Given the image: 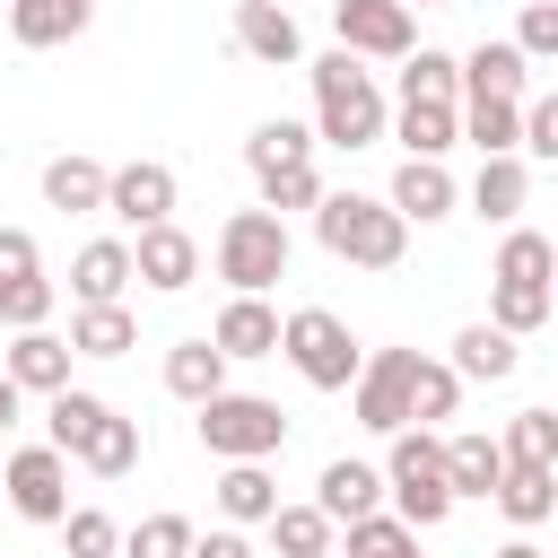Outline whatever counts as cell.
Listing matches in <instances>:
<instances>
[{"label":"cell","mask_w":558,"mask_h":558,"mask_svg":"<svg viewBox=\"0 0 558 558\" xmlns=\"http://www.w3.org/2000/svg\"><path fill=\"white\" fill-rule=\"evenodd\" d=\"M70 462H87L96 480H131V471H140V418H122V410L105 401V418L87 427V445H78Z\"/></svg>","instance_id":"obj_22"},{"label":"cell","mask_w":558,"mask_h":558,"mask_svg":"<svg viewBox=\"0 0 558 558\" xmlns=\"http://www.w3.org/2000/svg\"><path fill=\"white\" fill-rule=\"evenodd\" d=\"M445 366H453L462 384H506V375L523 366V349H514V331H497V323H462Z\"/></svg>","instance_id":"obj_19"},{"label":"cell","mask_w":558,"mask_h":558,"mask_svg":"<svg viewBox=\"0 0 558 558\" xmlns=\"http://www.w3.org/2000/svg\"><path fill=\"white\" fill-rule=\"evenodd\" d=\"M488 558H549V549H541V541L523 532V541H506V549H488Z\"/></svg>","instance_id":"obj_48"},{"label":"cell","mask_w":558,"mask_h":558,"mask_svg":"<svg viewBox=\"0 0 558 558\" xmlns=\"http://www.w3.org/2000/svg\"><path fill=\"white\" fill-rule=\"evenodd\" d=\"M253 183H262V209H279V218L323 201V174H314V157H296V166H262Z\"/></svg>","instance_id":"obj_37"},{"label":"cell","mask_w":558,"mask_h":558,"mask_svg":"<svg viewBox=\"0 0 558 558\" xmlns=\"http://www.w3.org/2000/svg\"><path fill=\"white\" fill-rule=\"evenodd\" d=\"M314 506H323L331 523H357V514H375V506H384V471H375V462H357V453H331V462H323V480H314Z\"/></svg>","instance_id":"obj_13"},{"label":"cell","mask_w":558,"mask_h":558,"mask_svg":"<svg viewBox=\"0 0 558 558\" xmlns=\"http://www.w3.org/2000/svg\"><path fill=\"white\" fill-rule=\"evenodd\" d=\"M410 375H418V349H366V357H357V375H349L357 427H375V436L410 427Z\"/></svg>","instance_id":"obj_7"},{"label":"cell","mask_w":558,"mask_h":558,"mask_svg":"<svg viewBox=\"0 0 558 558\" xmlns=\"http://www.w3.org/2000/svg\"><path fill=\"white\" fill-rule=\"evenodd\" d=\"M331 35H340V52H357V61H401V52L418 44V26H410L401 0H331Z\"/></svg>","instance_id":"obj_9"},{"label":"cell","mask_w":558,"mask_h":558,"mask_svg":"<svg viewBox=\"0 0 558 558\" xmlns=\"http://www.w3.org/2000/svg\"><path fill=\"white\" fill-rule=\"evenodd\" d=\"M235 52L262 61V70H296L305 61V35H296L288 0H235Z\"/></svg>","instance_id":"obj_12"},{"label":"cell","mask_w":558,"mask_h":558,"mask_svg":"<svg viewBox=\"0 0 558 558\" xmlns=\"http://www.w3.org/2000/svg\"><path fill=\"white\" fill-rule=\"evenodd\" d=\"M384 122H392V140H401L410 157H445V148L462 140V113H453V105H427V96H410V105L384 113Z\"/></svg>","instance_id":"obj_24"},{"label":"cell","mask_w":558,"mask_h":558,"mask_svg":"<svg viewBox=\"0 0 558 558\" xmlns=\"http://www.w3.org/2000/svg\"><path fill=\"white\" fill-rule=\"evenodd\" d=\"M488 497L506 506V523H523V532H541V523L558 514V471H549V462H506Z\"/></svg>","instance_id":"obj_20"},{"label":"cell","mask_w":558,"mask_h":558,"mask_svg":"<svg viewBox=\"0 0 558 558\" xmlns=\"http://www.w3.org/2000/svg\"><path fill=\"white\" fill-rule=\"evenodd\" d=\"M183 549H192V523H183V514H148V523L122 541V558H183Z\"/></svg>","instance_id":"obj_43"},{"label":"cell","mask_w":558,"mask_h":558,"mask_svg":"<svg viewBox=\"0 0 558 558\" xmlns=\"http://www.w3.org/2000/svg\"><path fill=\"white\" fill-rule=\"evenodd\" d=\"M514 157H558V96H523L514 105Z\"/></svg>","instance_id":"obj_41"},{"label":"cell","mask_w":558,"mask_h":558,"mask_svg":"<svg viewBox=\"0 0 558 558\" xmlns=\"http://www.w3.org/2000/svg\"><path fill=\"white\" fill-rule=\"evenodd\" d=\"M131 279H140V288H157V296H183V288L201 279V244H192L174 218L131 227Z\"/></svg>","instance_id":"obj_10"},{"label":"cell","mask_w":558,"mask_h":558,"mask_svg":"<svg viewBox=\"0 0 558 558\" xmlns=\"http://www.w3.org/2000/svg\"><path fill=\"white\" fill-rule=\"evenodd\" d=\"M70 357H78V349H70V340H52V331L35 323V331H17V340H9L0 375H9L17 392H61V384H70Z\"/></svg>","instance_id":"obj_15"},{"label":"cell","mask_w":558,"mask_h":558,"mask_svg":"<svg viewBox=\"0 0 558 558\" xmlns=\"http://www.w3.org/2000/svg\"><path fill=\"white\" fill-rule=\"evenodd\" d=\"M514 52H523V61H549V52H558V9H549V0H532V9L514 17Z\"/></svg>","instance_id":"obj_44"},{"label":"cell","mask_w":558,"mask_h":558,"mask_svg":"<svg viewBox=\"0 0 558 558\" xmlns=\"http://www.w3.org/2000/svg\"><path fill=\"white\" fill-rule=\"evenodd\" d=\"M209 497H218V514H227V523H270V506H279V480H270V462H227Z\"/></svg>","instance_id":"obj_23"},{"label":"cell","mask_w":558,"mask_h":558,"mask_svg":"<svg viewBox=\"0 0 558 558\" xmlns=\"http://www.w3.org/2000/svg\"><path fill=\"white\" fill-rule=\"evenodd\" d=\"M523 201H532V166H523V157H480V174H471V209L506 227Z\"/></svg>","instance_id":"obj_26"},{"label":"cell","mask_w":558,"mask_h":558,"mask_svg":"<svg viewBox=\"0 0 558 558\" xmlns=\"http://www.w3.org/2000/svg\"><path fill=\"white\" fill-rule=\"evenodd\" d=\"M209 340H218L227 366H235V357H279V314H270L262 296H227V314L209 323Z\"/></svg>","instance_id":"obj_18"},{"label":"cell","mask_w":558,"mask_h":558,"mask_svg":"<svg viewBox=\"0 0 558 558\" xmlns=\"http://www.w3.org/2000/svg\"><path fill=\"white\" fill-rule=\"evenodd\" d=\"M401 9H453V0H401Z\"/></svg>","instance_id":"obj_49"},{"label":"cell","mask_w":558,"mask_h":558,"mask_svg":"<svg viewBox=\"0 0 558 558\" xmlns=\"http://www.w3.org/2000/svg\"><path fill=\"white\" fill-rule=\"evenodd\" d=\"M497 453H506V462H549V471H558V418H549V410H514L506 436H497Z\"/></svg>","instance_id":"obj_39"},{"label":"cell","mask_w":558,"mask_h":558,"mask_svg":"<svg viewBox=\"0 0 558 558\" xmlns=\"http://www.w3.org/2000/svg\"><path fill=\"white\" fill-rule=\"evenodd\" d=\"M549 305H558V296H549L541 279H497V296H488V323L523 340V331H541V323H549Z\"/></svg>","instance_id":"obj_33"},{"label":"cell","mask_w":558,"mask_h":558,"mask_svg":"<svg viewBox=\"0 0 558 558\" xmlns=\"http://www.w3.org/2000/svg\"><path fill=\"white\" fill-rule=\"evenodd\" d=\"M401 218H418V227H436V218H453V174H445V157H401V174H392V192H384Z\"/></svg>","instance_id":"obj_14"},{"label":"cell","mask_w":558,"mask_h":558,"mask_svg":"<svg viewBox=\"0 0 558 558\" xmlns=\"http://www.w3.org/2000/svg\"><path fill=\"white\" fill-rule=\"evenodd\" d=\"M26 270H44L35 235H26V227H0V279H26Z\"/></svg>","instance_id":"obj_45"},{"label":"cell","mask_w":558,"mask_h":558,"mask_svg":"<svg viewBox=\"0 0 558 558\" xmlns=\"http://www.w3.org/2000/svg\"><path fill=\"white\" fill-rule=\"evenodd\" d=\"M17 410H26V392H17V384H9V375H0V436H9V427H17Z\"/></svg>","instance_id":"obj_47"},{"label":"cell","mask_w":558,"mask_h":558,"mask_svg":"<svg viewBox=\"0 0 558 558\" xmlns=\"http://www.w3.org/2000/svg\"><path fill=\"white\" fill-rule=\"evenodd\" d=\"M105 218H122V227H157V218H174V166H157V157L105 166Z\"/></svg>","instance_id":"obj_11"},{"label":"cell","mask_w":558,"mask_h":558,"mask_svg":"<svg viewBox=\"0 0 558 558\" xmlns=\"http://www.w3.org/2000/svg\"><path fill=\"white\" fill-rule=\"evenodd\" d=\"M497 471H506L497 436H445V488H453V506H462V497H488Z\"/></svg>","instance_id":"obj_28"},{"label":"cell","mask_w":558,"mask_h":558,"mask_svg":"<svg viewBox=\"0 0 558 558\" xmlns=\"http://www.w3.org/2000/svg\"><path fill=\"white\" fill-rule=\"evenodd\" d=\"M44 209H61V218L105 209V166H96V157H52V166H44Z\"/></svg>","instance_id":"obj_25"},{"label":"cell","mask_w":558,"mask_h":558,"mask_svg":"<svg viewBox=\"0 0 558 558\" xmlns=\"http://www.w3.org/2000/svg\"><path fill=\"white\" fill-rule=\"evenodd\" d=\"M453 78H462V96H506V105L532 96V61H523L514 44H480V52H462ZM462 96H453V105H462Z\"/></svg>","instance_id":"obj_16"},{"label":"cell","mask_w":558,"mask_h":558,"mask_svg":"<svg viewBox=\"0 0 558 558\" xmlns=\"http://www.w3.org/2000/svg\"><path fill=\"white\" fill-rule=\"evenodd\" d=\"M87 17H96V0H9V35L26 52H52V44L87 35Z\"/></svg>","instance_id":"obj_21"},{"label":"cell","mask_w":558,"mask_h":558,"mask_svg":"<svg viewBox=\"0 0 558 558\" xmlns=\"http://www.w3.org/2000/svg\"><path fill=\"white\" fill-rule=\"evenodd\" d=\"M549 270H558L549 235H541V227H506V244H497V270H488V279H541V288H549Z\"/></svg>","instance_id":"obj_38"},{"label":"cell","mask_w":558,"mask_h":558,"mask_svg":"<svg viewBox=\"0 0 558 558\" xmlns=\"http://www.w3.org/2000/svg\"><path fill=\"white\" fill-rule=\"evenodd\" d=\"M523 105V96H514ZM514 105L506 96H462L453 113H462V140L480 148V157H514Z\"/></svg>","instance_id":"obj_31"},{"label":"cell","mask_w":558,"mask_h":558,"mask_svg":"<svg viewBox=\"0 0 558 558\" xmlns=\"http://www.w3.org/2000/svg\"><path fill=\"white\" fill-rule=\"evenodd\" d=\"M288 218L279 209H227L218 218V244H209V262H218V279L235 288V296H262V288H279L288 279Z\"/></svg>","instance_id":"obj_4"},{"label":"cell","mask_w":558,"mask_h":558,"mask_svg":"<svg viewBox=\"0 0 558 558\" xmlns=\"http://www.w3.org/2000/svg\"><path fill=\"white\" fill-rule=\"evenodd\" d=\"M453 401H462V375H453L445 357H418V375H410V427L453 418Z\"/></svg>","instance_id":"obj_34"},{"label":"cell","mask_w":558,"mask_h":558,"mask_svg":"<svg viewBox=\"0 0 558 558\" xmlns=\"http://www.w3.org/2000/svg\"><path fill=\"white\" fill-rule=\"evenodd\" d=\"M70 349H78V357H122V349H140L131 305H78V314H70Z\"/></svg>","instance_id":"obj_29"},{"label":"cell","mask_w":558,"mask_h":558,"mask_svg":"<svg viewBox=\"0 0 558 558\" xmlns=\"http://www.w3.org/2000/svg\"><path fill=\"white\" fill-rule=\"evenodd\" d=\"M305 78H314V148L384 140V87H375V70H357V52H323V61H305Z\"/></svg>","instance_id":"obj_1"},{"label":"cell","mask_w":558,"mask_h":558,"mask_svg":"<svg viewBox=\"0 0 558 558\" xmlns=\"http://www.w3.org/2000/svg\"><path fill=\"white\" fill-rule=\"evenodd\" d=\"M331 514L323 506H270V549L279 558H331Z\"/></svg>","instance_id":"obj_30"},{"label":"cell","mask_w":558,"mask_h":558,"mask_svg":"<svg viewBox=\"0 0 558 558\" xmlns=\"http://www.w3.org/2000/svg\"><path fill=\"white\" fill-rule=\"evenodd\" d=\"M122 288H131V244H122V235L78 244V262H70V296H78V305H122Z\"/></svg>","instance_id":"obj_17"},{"label":"cell","mask_w":558,"mask_h":558,"mask_svg":"<svg viewBox=\"0 0 558 558\" xmlns=\"http://www.w3.org/2000/svg\"><path fill=\"white\" fill-rule=\"evenodd\" d=\"M0 497L26 514V523H61L70 514V453L61 445H17L0 462Z\"/></svg>","instance_id":"obj_8"},{"label":"cell","mask_w":558,"mask_h":558,"mask_svg":"<svg viewBox=\"0 0 558 558\" xmlns=\"http://www.w3.org/2000/svg\"><path fill=\"white\" fill-rule=\"evenodd\" d=\"M183 558H253V541H244V523H218V532H192Z\"/></svg>","instance_id":"obj_46"},{"label":"cell","mask_w":558,"mask_h":558,"mask_svg":"<svg viewBox=\"0 0 558 558\" xmlns=\"http://www.w3.org/2000/svg\"><path fill=\"white\" fill-rule=\"evenodd\" d=\"M296 157H314V131H305V122H288V113H279V122H253V140H244V166H253V174H262V166H296Z\"/></svg>","instance_id":"obj_36"},{"label":"cell","mask_w":558,"mask_h":558,"mask_svg":"<svg viewBox=\"0 0 558 558\" xmlns=\"http://www.w3.org/2000/svg\"><path fill=\"white\" fill-rule=\"evenodd\" d=\"M410 96H427V105H453L462 96V78H453V52H436V44H410L401 52V105Z\"/></svg>","instance_id":"obj_32"},{"label":"cell","mask_w":558,"mask_h":558,"mask_svg":"<svg viewBox=\"0 0 558 558\" xmlns=\"http://www.w3.org/2000/svg\"><path fill=\"white\" fill-rule=\"evenodd\" d=\"M384 497L410 532H436L453 514V488H445V436L436 427H392V453H384Z\"/></svg>","instance_id":"obj_3"},{"label":"cell","mask_w":558,"mask_h":558,"mask_svg":"<svg viewBox=\"0 0 558 558\" xmlns=\"http://www.w3.org/2000/svg\"><path fill=\"white\" fill-rule=\"evenodd\" d=\"M314 235L331 262H357V270H392L410 253V218L375 192H323L314 201Z\"/></svg>","instance_id":"obj_2"},{"label":"cell","mask_w":558,"mask_h":558,"mask_svg":"<svg viewBox=\"0 0 558 558\" xmlns=\"http://www.w3.org/2000/svg\"><path fill=\"white\" fill-rule=\"evenodd\" d=\"M279 357L314 384V392H349V375H357V340H349V323L331 314V305H296V314H279Z\"/></svg>","instance_id":"obj_5"},{"label":"cell","mask_w":558,"mask_h":558,"mask_svg":"<svg viewBox=\"0 0 558 558\" xmlns=\"http://www.w3.org/2000/svg\"><path fill=\"white\" fill-rule=\"evenodd\" d=\"M340 558H418V532H410L401 514H384V506H375V514H357V523H349V549H340Z\"/></svg>","instance_id":"obj_35"},{"label":"cell","mask_w":558,"mask_h":558,"mask_svg":"<svg viewBox=\"0 0 558 558\" xmlns=\"http://www.w3.org/2000/svg\"><path fill=\"white\" fill-rule=\"evenodd\" d=\"M331 558H340V549H331Z\"/></svg>","instance_id":"obj_50"},{"label":"cell","mask_w":558,"mask_h":558,"mask_svg":"<svg viewBox=\"0 0 558 558\" xmlns=\"http://www.w3.org/2000/svg\"><path fill=\"white\" fill-rule=\"evenodd\" d=\"M201 418V445L218 453V462H270L279 445H288V418H279V401H262V392H209V401H192Z\"/></svg>","instance_id":"obj_6"},{"label":"cell","mask_w":558,"mask_h":558,"mask_svg":"<svg viewBox=\"0 0 558 558\" xmlns=\"http://www.w3.org/2000/svg\"><path fill=\"white\" fill-rule=\"evenodd\" d=\"M166 392H174V401H209V392H227V357H218V340H174V349H166Z\"/></svg>","instance_id":"obj_27"},{"label":"cell","mask_w":558,"mask_h":558,"mask_svg":"<svg viewBox=\"0 0 558 558\" xmlns=\"http://www.w3.org/2000/svg\"><path fill=\"white\" fill-rule=\"evenodd\" d=\"M52 296H61V288H52L44 270L0 279V323H9V331H35V323H52Z\"/></svg>","instance_id":"obj_40"},{"label":"cell","mask_w":558,"mask_h":558,"mask_svg":"<svg viewBox=\"0 0 558 558\" xmlns=\"http://www.w3.org/2000/svg\"><path fill=\"white\" fill-rule=\"evenodd\" d=\"M61 549H70V558H113L122 532H113L105 506H70V514H61Z\"/></svg>","instance_id":"obj_42"}]
</instances>
